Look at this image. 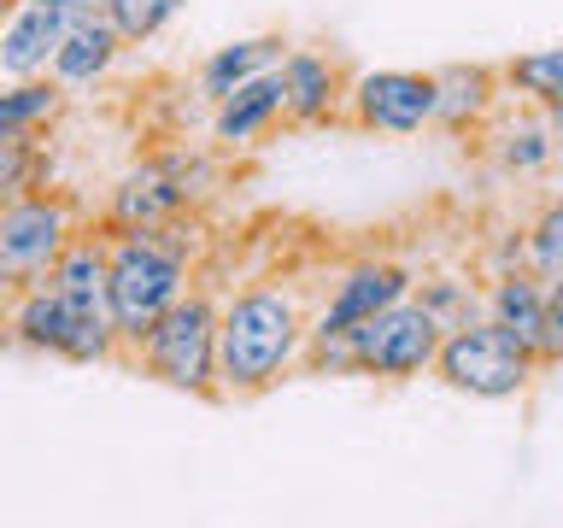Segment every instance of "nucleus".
<instances>
[{
    "label": "nucleus",
    "instance_id": "obj_10",
    "mask_svg": "<svg viewBox=\"0 0 563 528\" xmlns=\"http://www.w3.org/2000/svg\"><path fill=\"white\" fill-rule=\"evenodd\" d=\"M100 0H18L0 24V77L24 82V77H47L53 53L82 18H95Z\"/></svg>",
    "mask_w": 563,
    "mask_h": 528
},
{
    "label": "nucleus",
    "instance_id": "obj_20",
    "mask_svg": "<svg viewBox=\"0 0 563 528\" xmlns=\"http://www.w3.org/2000/svg\"><path fill=\"white\" fill-rule=\"evenodd\" d=\"M493 158H499V170L505 176H540V170H552V158H558V141L552 130H545V118H517V123H505L499 135H493Z\"/></svg>",
    "mask_w": 563,
    "mask_h": 528
},
{
    "label": "nucleus",
    "instance_id": "obj_3",
    "mask_svg": "<svg viewBox=\"0 0 563 528\" xmlns=\"http://www.w3.org/2000/svg\"><path fill=\"white\" fill-rule=\"evenodd\" d=\"M130 359H141V370H147L153 382L176 387V394L211 399L218 394V299L206 288H188L135 341Z\"/></svg>",
    "mask_w": 563,
    "mask_h": 528
},
{
    "label": "nucleus",
    "instance_id": "obj_18",
    "mask_svg": "<svg viewBox=\"0 0 563 528\" xmlns=\"http://www.w3.org/2000/svg\"><path fill=\"white\" fill-rule=\"evenodd\" d=\"M282 53H288V42H282L276 30H264V35H241V42H229L218 47L211 59L200 65V95L218 106L223 95H235L241 82H253L258 70H276L282 65Z\"/></svg>",
    "mask_w": 563,
    "mask_h": 528
},
{
    "label": "nucleus",
    "instance_id": "obj_12",
    "mask_svg": "<svg viewBox=\"0 0 563 528\" xmlns=\"http://www.w3.org/2000/svg\"><path fill=\"white\" fill-rule=\"evenodd\" d=\"M276 70H282V118L299 123V130H323L346 112V77L329 53L288 47Z\"/></svg>",
    "mask_w": 563,
    "mask_h": 528
},
{
    "label": "nucleus",
    "instance_id": "obj_29",
    "mask_svg": "<svg viewBox=\"0 0 563 528\" xmlns=\"http://www.w3.org/2000/svg\"><path fill=\"white\" fill-rule=\"evenodd\" d=\"M12 7H18V0H0V24H7V12H12Z\"/></svg>",
    "mask_w": 563,
    "mask_h": 528
},
{
    "label": "nucleus",
    "instance_id": "obj_8",
    "mask_svg": "<svg viewBox=\"0 0 563 528\" xmlns=\"http://www.w3.org/2000/svg\"><path fill=\"white\" fill-rule=\"evenodd\" d=\"M7 334L18 346L53 352V359H65V364H106V359L123 352L118 329L70 317V306L47 288V282H35V288H24V294H7Z\"/></svg>",
    "mask_w": 563,
    "mask_h": 528
},
{
    "label": "nucleus",
    "instance_id": "obj_1",
    "mask_svg": "<svg viewBox=\"0 0 563 528\" xmlns=\"http://www.w3.org/2000/svg\"><path fill=\"white\" fill-rule=\"evenodd\" d=\"M194 258H200V223L188 211L147 229H106V306L123 352H135L141 334L188 294Z\"/></svg>",
    "mask_w": 563,
    "mask_h": 528
},
{
    "label": "nucleus",
    "instance_id": "obj_16",
    "mask_svg": "<svg viewBox=\"0 0 563 528\" xmlns=\"http://www.w3.org/2000/svg\"><path fill=\"white\" fill-rule=\"evenodd\" d=\"M276 123H282V70H258L253 82H241L235 95L211 106V141L218 147H253Z\"/></svg>",
    "mask_w": 563,
    "mask_h": 528
},
{
    "label": "nucleus",
    "instance_id": "obj_9",
    "mask_svg": "<svg viewBox=\"0 0 563 528\" xmlns=\"http://www.w3.org/2000/svg\"><path fill=\"white\" fill-rule=\"evenodd\" d=\"M346 118L369 135H417L434 123V70H358L346 82Z\"/></svg>",
    "mask_w": 563,
    "mask_h": 528
},
{
    "label": "nucleus",
    "instance_id": "obj_27",
    "mask_svg": "<svg viewBox=\"0 0 563 528\" xmlns=\"http://www.w3.org/2000/svg\"><path fill=\"white\" fill-rule=\"evenodd\" d=\"M545 323H552L558 346H563V282H552V288H545Z\"/></svg>",
    "mask_w": 563,
    "mask_h": 528
},
{
    "label": "nucleus",
    "instance_id": "obj_6",
    "mask_svg": "<svg viewBox=\"0 0 563 528\" xmlns=\"http://www.w3.org/2000/svg\"><path fill=\"white\" fill-rule=\"evenodd\" d=\"M206 188H211L206 153H188V147L153 153L118 176L112 200H106V229H147V223L183 218L188 206L206 200Z\"/></svg>",
    "mask_w": 563,
    "mask_h": 528
},
{
    "label": "nucleus",
    "instance_id": "obj_21",
    "mask_svg": "<svg viewBox=\"0 0 563 528\" xmlns=\"http://www.w3.org/2000/svg\"><path fill=\"white\" fill-rule=\"evenodd\" d=\"M499 82L510 88V95H522L534 112H545V106L563 95V42L558 47H528V53H517V59H505Z\"/></svg>",
    "mask_w": 563,
    "mask_h": 528
},
{
    "label": "nucleus",
    "instance_id": "obj_14",
    "mask_svg": "<svg viewBox=\"0 0 563 528\" xmlns=\"http://www.w3.org/2000/svg\"><path fill=\"white\" fill-rule=\"evenodd\" d=\"M47 288L70 306V317L112 329V306H106V235H95V229H77V235L65 241V253L53 258Z\"/></svg>",
    "mask_w": 563,
    "mask_h": 528
},
{
    "label": "nucleus",
    "instance_id": "obj_19",
    "mask_svg": "<svg viewBox=\"0 0 563 528\" xmlns=\"http://www.w3.org/2000/svg\"><path fill=\"white\" fill-rule=\"evenodd\" d=\"M65 112V88L53 77H24V82H7L0 88V141L7 135H35L47 130L53 118Z\"/></svg>",
    "mask_w": 563,
    "mask_h": 528
},
{
    "label": "nucleus",
    "instance_id": "obj_26",
    "mask_svg": "<svg viewBox=\"0 0 563 528\" xmlns=\"http://www.w3.org/2000/svg\"><path fill=\"white\" fill-rule=\"evenodd\" d=\"M510 271H528V246H522V229H510V235L493 246V276H510Z\"/></svg>",
    "mask_w": 563,
    "mask_h": 528
},
{
    "label": "nucleus",
    "instance_id": "obj_15",
    "mask_svg": "<svg viewBox=\"0 0 563 528\" xmlns=\"http://www.w3.org/2000/svg\"><path fill=\"white\" fill-rule=\"evenodd\" d=\"M499 95H505V82L493 65H446V70H434V123L446 135H470L493 118Z\"/></svg>",
    "mask_w": 563,
    "mask_h": 528
},
{
    "label": "nucleus",
    "instance_id": "obj_11",
    "mask_svg": "<svg viewBox=\"0 0 563 528\" xmlns=\"http://www.w3.org/2000/svg\"><path fill=\"white\" fill-rule=\"evenodd\" d=\"M411 288H417V276L405 271V264H394V258H358L341 282H334L329 306L311 317V341L352 334L358 323H369L376 311L399 306V299H411Z\"/></svg>",
    "mask_w": 563,
    "mask_h": 528
},
{
    "label": "nucleus",
    "instance_id": "obj_7",
    "mask_svg": "<svg viewBox=\"0 0 563 528\" xmlns=\"http://www.w3.org/2000/svg\"><path fill=\"white\" fill-rule=\"evenodd\" d=\"M440 329L417 299H399V306L376 311L369 323H358L346 334L352 346V376H376V382H417L422 370H434L440 352Z\"/></svg>",
    "mask_w": 563,
    "mask_h": 528
},
{
    "label": "nucleus",
    "instance_id": "obj_4",
    "mask_svg": "<svg viewBox=\"0 0 563 528\" xmlns=\"http://www.w3.org/2000/svg\"><path fill=\"white\" fill-rule=\"evenodd\" d=\"M77 206L59 188H35L18 200H0V294H24L47 282L53 258L77 235Z\"/></svg>",
    "mask_w": 563,
    "mask_h": 528
},
{
    "label": "nucleus",
    "instance_id": "obj_13",
    "mask_svg": "<svg viewBox=\"0 0 563 528\" xmlns=\"http://www.w3.org/2000/svg\"><path fill=\"white\" fill-rule=\"evenodd\" d=\"M482 317H493L499 329H510L517 341L528 346V359L540 370L545 364H563V346L552 323H545V282H534L528 271H510V276H493L487 294H482Z\"/></svg>",
    "mask_w": 563,
    "mask_h": 528
},
{
    "label": "nucleus",
    "instance_id": "obj_17",
    "mask_svg": "<svg viewBox=\"0 0 563 528\" xmlns=\"http://www.w3.org/2000/svg\"><path fill=\"white\" fill-rule=\"evenodd\" d=\"M118 59H123V35L95 12V18H82V24L59 42V53H53V65H47V77L70 95V88H95Z\"/></svg>",
    "mask_w": 563,
    "mask_h": 528
},
{
    "label": "nucleus",
    "instance_id": "obj_25",
    "mask_svg": "<svg viewBox=\"0 0 563 528\" xmlns=\"http://www.w3.org/2000/svg\"><path fill=\"white\" fill-rule=\"evenodd\" d=\"M183 7L188 0H100V18L123 35V47H141V42H153Z\"/></svg>",
    "mask_w": 563,
    "mask_h": 528
},
{
    "label": "nucleus",
    "instance_id": "obj_2",
    "mask_svg": "<svg viewBox=\"0 0 563 528\" xmlns=\"http://www.w3.org/2000/svg\"><path fill=\"white\" fill-rule=\"evenodd\" d=\"M311 311L288 282H253L218 306V394H264L299 364Z\"/></svg>",
    "mask_w": 563,
    "mask_h": 528
},
{
    "label": "nucleus",
    "instance_id": "obj_23",
    "mask_svg": "<svg viewBox=\"0 0 563 528\" xmlns=\"http://www.w3.org/2000/svg\"><path fill=\"white\" fill-rule=\"evenodd\" d=\"M522 246H528V276L534 282H563V194H552L540 211H534V223L522 229Z\"/></svg>",
    "mask_w": 563,
    "mask_h": 528
},
{
    "label": "nucleus",
    "instance_id": "obj_22",
    "mask_svg": "<svg viewBox=\"0 0 563 528\" xmlns=\"http://www.w3.org/2000/svg\"><path fill=\"white\" fill-rule=\"evenodd\" d=\"M47 176H53V147L42 141V130L0 141V200H18V194L47 188Z\"/></svg>",
    "mask_w": 563,
    "mask_h": 528
},
{
    "label": "nucleus",
    "instance_id": "obj_24",
    "mask_svg": "<svg viewBox=\"0 0 563 528\" xmlns=\"http://www.w3.org/2000/svg\"><path fill=\"white\" fill-rule=\"evenodd\" d=\"M411 299L440 329H457V323H475V317H482V294H475V282H464V276H422L411 288Z\"/></svg>",
    "mask_w": 563,
    "mask_h": 528
},
{
    "label": "nucleus",
    "instance_id": "obj_5",
    "mask_svg": "<svg viewBox=\"0 0 563 528\" xmlns=\"http://www.w3.org/2000/svg\"><path fill=\"white\" fill-rule=\"evenodd\" d=\"M534 359L510 329H499L493 317H475V323H457L440 334L434 352V376L457 387L470 399H517L528 382H534Z\"/></svg>",
    "mask_w": 563,
    "mask_h": 528
},
{
    "label": "nucleus",
    "instance_id": "obj_28",
    "mask_svg": "<svg viewBox=\"0 0 563 528\" xmlns=\"http://www.w3.org/2000/svg\"><path fill=\"white\" fill-rule=\"evenodd\" d=\"M540 118H545V130H552V141H558V153H563V95H558L552 106H545Z\"/></svg>",
    "mask_w": 563,
    "mask_h": 528
}]
</instances>
